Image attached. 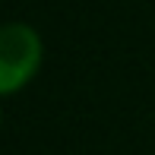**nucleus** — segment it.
Returning <instances> with one entry per match:
<instances>
[{"label": "nucleus", "mask_w": 155, "mask_h": 155, "mask_svg": "<svg viewBox=\"0 0 155 155\" xmlns=\"http://www.w3.org/2000/svg\"><path fill=\"white\" fill-rule=\"evenodd\" d=\"M0 120H3V111H0Z\"/></svg>", "instance_id": "f03ea898"}, {"label": "nucleus", "mask_w": 155, "mask_h": 155, "mask_svg": "<svg viewBox=\"0 0 155 155\" xmlns=\"http://www.w3.org/2000/svg\"><path fill=\"white\" fill-rule=\"evenodd\" d=\"M45 60V41L29 22L0 25V98L25 89Z\"/></svg>", "instance_id": "f257e3e1"}]
</instances>
